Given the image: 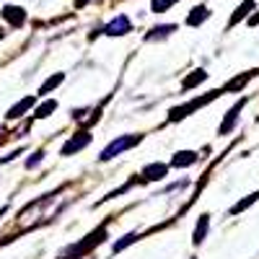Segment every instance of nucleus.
<instances>
[{
  "label": "nucleus",
  "mask_w": 259,
  "mask_h": 259,
  "mask_svg": "<svg viewBox=\"0 0 259 259\" xmlns=\"http://www.w3.org/2000/svg\"><path fill=\"white\" fill-rule=\"evenodd\" d=\"M104 239H106V226H99L94 233L85 236V239H83L78 246H70L68 251H65V254H62V259H78V256H83V254H89V251H91L94 246H99Z\"/></svg>",
  "instance_id": "nucleus-1"
},
{
  "label": "nucleus",
  "mask_w": 259,
  "mask_h": 259,
  "mask_svg": "<svg viewBox=\"0 0 259 259\" xmlns=\"http://www.w3.org/2000/svg\"><path fill=\"white\" fill-rule=\"evenodd\" d=\"M140 140H143V135H122V138L112 140L109 145H106V148L101 150L99 161H112V158H117L119 153H124V150H130L133 145H138Z\"/></svg>",
  "instance_id": "nucleus-2"
},
{
  "label": "nucleus",
  "mask_w": 259,
  "mask_h": 259,
  "mask_svg": "<svg viewBox=\"0 0 259 259\" xmlns=\"http://www.w3.org/2000/svg\"><path fill=\"white\" fill-rule=\"evenodd\" d=\"M221 94H226V91H223V89H221V91H210L205 99H192L189 104H184V106H177V109H171V114H168V122H179V119L189 117V112H194V109H200V106L210 104L212 99H218Z\"/></svg>",
  "instance_id": "nucleus-3"
},
{
  "label": "nucleus",
  "mask_w": 259,
  "mask_h": 259,
  "mask_svg": "<svg viewBox=\"0 0 259 259\" xmlns=\"http://www.w3.org/2000/svg\"><path fill=\"white\" fill-rule=\"evenodd\" d=\"M106 36H124L127 31H133V24H130V18L127 16H117L114 21H109L104 29H101Z\"/></svg>",
  "instance_id": "nucleus-4"
},
{
  "label": "nucleus",
  "mask_w": 259,
  "mask_h": 259,
  "mask_svg": "<svg viewBox=\"0 0 259 259\" xmlns=\"http://www.w3.org/2000/svg\"><path fill=\"white\" fill-rule=\"evenodd\" d=\"M91 143V135L89 133H85V130H83V133H78V135H73L68 143H65L62 145V150H60V153L62 156H73V153H78V150H83L85 145H89Z\"/></svg>",
  "instance_id": "nucleus-5"
},
{
  "label": "nucleus",
  "mask_w": 259,
  "mask_h": 259,
  "mask_svg": "<svg viewBox=\"0 0 259 259\" xmlns=\"http://www.w3.org/2000/svg\"><path fill=\"white\" fill-rule=\"evenodd\" d=\"M249 99H241V101H236L231 109H228V114H226V119L221 122V127H218V135H228L231 130H233V124H236V119H239V112L244 109V104H246Z\"/></svg>",
  "instance_id": "nucleus-6"
},
{
  "label": "nucleus",
  "mask_w": 259,
  "mask_h": 259,
  "mask_svg": "<svg viewBox=\"0 0 259 259\" xmlns=\"http://www.w3.org/2000/svg\"><path fill=\"white\" fill-rule=\"evenodd\" d=\"M3 18L8 21L11 26H24V21H26V11L24 8H18V6H6L3 8Z\"/></svg>",
  "instance_id": "nucleus-7"
},
{
  "label": "nucleus",
  "mask_w": 259,
  "mask_h": 259,
  "mask_svg": "<svg viewBox=\"0 0 259 259\" xmlns=\"http://www.w3.org/2000/svg\"><path fill=\"white\" fill-rule=\"evenodd\" d=\"M200 158H197V153L194 150H179V153L171 158V166L174 168H187V166H194Z\"/></svg>",
  "instance_id": "nucleus-8"
},
{
  "label": "nucleus",
  "mask_w": 259,
  "mask_h": 259,
  "mask_svg": "<svg viewBox=\"0 0 259 259\" xmlns=\"http://www.w3.org/2000/svg\"><path fill=\"white\" fill-rule=\"evenodd\" d=\"M166 174H168V166H166V163H150V166L143 168L140 177H143L145 182H156V179H163Z\"/></svg>",
  "instance_id": "nucleus-9"
},
{
  "label": "nucleus",
  "mask_w": 259,
  "mask_h": 259,
  "mask_svg": "<svg viewBox=\"0 0 259 259\" xmlns=\"http://www.w3.org/2000/svg\"><path fill=\"white\" fill-rule=\"evenodd\" d=\"M34 101H36L34 96H26V99H21V101H18L16 106H11V109H8V114H6V117H8V119H18V117H24V114H26V112L31 109V106H34Z\"/></svg>",
  "instance_id": "nucleus-10"
},
{
  "label": "nucleus",
  "mask_w": 259,
  "mask_h": 259,
  "mask_svg": "<svg viewBox=\"0 0 259 259\" xmlns=\"http://www.w3.org/2000/svg\"><path fill=\"white\" fill-rule=\"evenodd\" d=\"M207 18H210V11L205 6H200V8H192V13L187 16V24L189 26H200V24H205Z\"/></svg>",
  "instance_id": "nucleus-11"
},
{
  "label": "nucleus",
  "mask_w": 259,
  "mask_h": 259,
  "mask_svg": "<svg viewBox=\"0 0 259 259\" xmlns=\"http://www.w3.org/2000/svg\"><path fill=\"white\" fill-rule=\"evenodd\" d=\"M207 228H210V215H200V223H197V228H194L192 241L194 244H202L205 236H207Z\"/></svg>",
  "instance_id": "nucleus-12"
},
{
  "label": "nucleus",
  "mask_w": 259,
  "mask_h": 259,
  "mask_svg": "<svg viewBox=\"0 0 259 259\" xmlns=\"http://www.w3.org/2000/svg\"><path fill=\"white\" fill-rule=\"evenodd\" d=\"M177 31V26L174 24H166V26H156V29H150V34L145 36L148 41H156V39H166V36H171Z\"/></svg>",
  "instance_id": "nucleus-13"
},
{
  "label": "nucleus",
  "mask_w": 259,
  "mask_h": 259,
  "mask_svg": "<svg viewBox=\"0 0 259 259\" xmlns=\"http://www.w3.org/2000/svg\"><path fill=\"white\" fill-rule=\"evenodd\" d=\"M251 8H254V0H244V6H239V11L233 13V18H231V24H228V26H236V24H239V21H241Z\"/></svg>",
  "instance_id": "nucleus-14"
},
{
  "label": "nucleus",
  "mask_w": 259,
  "mask_h": 259,
  "mask_svg": "<svg viewBox=\"0 0 259 259\" xmlns=\"http://www.w3.org/2000/svg\"><path fill=\"white\" fill-rule=\"evenodd\" d=\"M256 200H259V192H254V194H249V197H246L244 202H236V205L231 207V215H239V212H244V210H246L249 205H254Z\"/></svg>",
  "instance_id": "nucleus-15"
},
{
  "label": "nucleus",
  "mask_w": 259,
  "mask_h": 259,
  "mask_svg": "<svg viewBox=\"0 0 259 259\" xmlns=\"http://www.w3.org/2000/svg\"><path fill=\"white\" fill-rule=\"evenodd\" d=\"M62 80H65V75H62V73H57V75H52L50 80H45V85H41V89H39V94H41V96H45V94H50L52 89H57V85H60Z\"/></svg>",
  "instance_id": "nucleus-16"
},
{
  "label": "nucleus",
  "mask_w": 259,
  "mask_h": 259,
  "mask_svg": "<svg viewBox=\"0 0 259 259\" xmlns=\"http://www.w3.org/2000/svg\"><path fill=\"white\" fill-rule=\"evenodd\" d=\"M205 78H207V73H205V70H194V75H189V78H187V80L182 83V89H184V91H189L192 85H197V83H202Z\"/></svg>",
  "instance_id": "nucleus-17"
},
{
  "label": "nucleus",
  "mask_w": 259,
  "mask_h": 259,
  "mask_svg": "<svg viewBox=\"0 0 259 259\" xmlns=\"http://www.w3.org/2000/svg\"><path fill=\"white\" fill-rule=\"evenodd\" d=\"M55 109H57V101H55V99L45 101V104H41L39 109H36V119H45V117H50V114H52Z\"/></svg>",
  "instance_id": "nucleus-18"
},
{
  "label": "nucleus",
  "mask_w": 259,
  "mask_h": 259,
  "mask_svg": "<svg viewBox=\"0 0 259 259\" xmlns=\"http://www.w3.org/2000/svg\"><path fill=\"white\" fill-rule=\"evenodd\" d=\"M174 3H179V0H153V3H150V8H153V13H166Z\"/></svg>",
  "instance_id": "nucleus-19"
},
{
  "label": "nucleus",
  "mask_w": 259,
  "mask_h": 259,
  "mask_svg": "<svg viewBox=\"0 0 259 259\" xmlns=\"http://www.w3.org/2000/svg\"><path fill=\"white\" fill-rule=\"evenodd\" d=\"M138 239H140V233H127L122 241H117V244H114V254H117V251H122L124 246H130L133 241H138Z\"/></svg>",
  "instance_id": "nucleus-20"
},
{
  "label": "nucleus",
  "mask_w": 259,
  "mask_h": 259,
  "mask_svg": "<svg viewBox=\"0 0 259 259\" xmlns=\"http://www.w3.org/2000/svg\"><path fill=\"white\" fill-rule=\"evenodd\" d=\"M41 156H45V153H41V150H36V153H34V156L26 161V168H36V166L41 163Z\"/></svg>",
  "instance_id": "nucleus-21"
},
{
  "label": "nucleus",
  "mask_w": 259,
  "mask_h": 259,
  "mask_svg": "<svg viewBox=\"0 0 259 259\" xmlns=\"http://www.w3.org/2000/svg\"><path fill=\"white\" fill-rule=\"evenodd\" d=\"M249 24H251V26H256V24H259V13H256V16H251V18H249Z\"/></svg>",
  "instance_id": "nucleus-22"
},
{
  "label": "nucleus",
  "mask_w": 259,
  "mask_h": 259,
  "mask_svg": "<svg viewBox=\"0 0 259 259\" xmlns=\"http://www.w3.org/2000/svg\"><path fill=\"white\" fill-rule=\"evenodd\" d=\"M83 3H89V0H78V6H83Z\"/></svg>",
  "instance_id": "nucleus-23"
},
{
  "label": "nucleus",
  "mask_w": 259,
  "mask_h": 259,
  "mask_svg": "<svg viewBox=\"0 0 259 259\" xmlns=\"http://www.w3.org/2000/svg\"><path fill=\"white\" fill-rule=\"evenodd\" d=\"M0 39H3V31H0Z\"/></svg>",
  "instance_id": "nucleus-24"
}]
</instances>
